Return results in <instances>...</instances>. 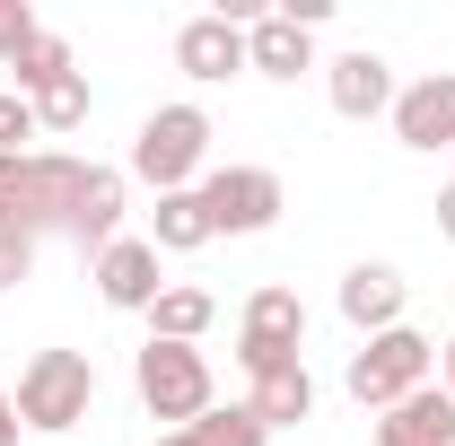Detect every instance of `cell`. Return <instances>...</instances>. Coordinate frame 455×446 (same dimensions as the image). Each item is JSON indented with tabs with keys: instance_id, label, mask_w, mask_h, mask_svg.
I'll use <instances>...</instances> for the list:
<instances>
[{
	"instance_id": "obj_1",
	"label": "cell",
	"mask_w": 455,
	"mask_h": 446,
	"mask_svg": "<svg viewBox=\"0 0 455 446\" xmlns=\"http://www.w3.org/2000/svg\"><path fill=\"white\" fill-rule=\"evenodd\" d=\"M0 227H18V236L61 227V236H79V245L106 254L123 236V175L88 167V158H61V149L0 158Z\"/></svg>"
},
{
	"instance_id": "obj_2",
	"label": "cell",
	"mask_w": 455,
	"mask_h": 446,
	"mask_svg": "<svg viewBox=\"0 0 455 446\" xmlns=\"http://www.w3.org/2000/svg\"><path fill=\"white\" fill-rule=\"evenodd\" d=\"M18 429H44V438H61V429H79L88 420V402H97V359L88 350H36L27 368H18Z\"/></svg>"
},
{
	"instance_id": "obj_3",
	"label": "cell",
	"mask_w": 455,
	"mask_h": 446,
	"mask_svg": "<svg viewBox=\"0 0 455 446\" xmlns=\"http://www.w3.org/2000/svg\"><path fill=\"white\" fill-rule=\"evenodd\" d=\"M211 167V114L202 106H158L132 131V175L158 193H193V175Z\"/></svg>"
},
{
	"instance_id": "obj_4",
	"label": "cell",
	"mask_w": 455,
	"mask_h": 446,
	"mask_svg": "<svg viewBox=\"0 0 455 446\" xmlns=\"http://www.w3.org/2000/svg\"><path fill=\"white\" fill-rule=\"evenodd\" d=\"M132 386H140V411H149V420L193 429V420L211 411V359H202L193 341H140Z\"/></svg>"
},
{
	"instance_id": "obj_5",
	"label": "cell",
	"mask_w": 455,
	"mask_h": 446,
	"mask_svg": "<svg viewBox=\"0 0 455 446\" xmlns=\"http://www.w3.org/2000/svg\"><path fill=\"white\" fill-rule=\"evenodd\" d=\"M429 368H438V341H420L411 324H395V333H377V341H359V350H350V402L395 411L403 394L429 386Z\"/></svg>"
},
{
	"instance_id": "obj_6",
	"label": "cell",
	"mask_w": 455,
	"mask_h": 446,
	"mask_svg": "<svg viewBox=\"0 0 455 446\" xmlns=\"http://www.w3.org/2000/svg\"><path fill=\"white\" fill-rule=\"evenodd\" d=\"M298 341H307L298 289H254L245 298V324H236V368L245 377H281V368H298Z\"/></svg>"
},
{
	"instance_id": "obj_7",
	"label": "cell",
	"mask_w": 455,
	"mask_h": 446,
	"mask_svg": "<svg viewBox=\"0 0 455 446\" xmlns=\"http://www.w3.org/2000/svg\"><path fill=\"white\" fill-rule=\"evenodd\" d=\"M193 193L211 211V236H254V227L281 219V175L272 167H211Z\"/></svg>"
},
{
	"instance_id": "obj_8",
	"label": "cell",
	"mask_w": 455,
	"mask_h": 446,
	"mask_svg": "<svg viewBox=\"0 0 455 446\" xmlns=\"http://www.w3.org/2000/svg\"><path fill=\"white\" fill-rule=\"evenodd\" d=\"M395 140L403 149H455V70L395 88Z\"/></svg>"
},
{
	"instance_id": "obj_9",
	"label": "cell",
	"mask_w": 455,
	"mask_h": 446,
	"mask_svg": "<svg viewBox=\"0 0 455 446\" xmlns=\"http://www.w3.org/2000/svg\"><path fill=\"white\" fill-rule=\"evenodd\" d=\"M158 289H167V280H158V245H149V236H114L106 254H97V298H106V307L149 315Z\"/></svg>"
},
{
	"instance_id": "obj_10",
	"label": "cell",
	"mask_w": 455,
	"mask_h": 446,
	"mask_svg": "<svg viewBox=\"0 0 455 446\" xmlns=\"http://www.w3.org/2000/svg\"><path fill=\"white\" fill-rule=\"evenodd\" d=\"M324 97H333V114H350V123H368V114H395V61L386 53H341L333 70H324Z\"/></svg>"
},
{
	"instance_id": "obj_11",
	"label": "cell",
	"mask_w": 455,
	"mask_h": 446,
	"mask_svg": "<svg viewBox=\"0 0 455 446\" xmlns=\"http://www.w3.org/2000/svg\"><path fill=\"white\" fill-rule=\"evenodd\" d=\"M175 70H184V79H202V88H211V79H236V70H245V27H228L220 9H211V18H193V27L175 36Z\"/></svg>"
},
{
	"instance_id": "obj_12",
	"label": "cell",
	"mask_w": 455,
	"mask_h": 446,
	"mask_svg": "<svg viewBox=\"0 0 455 446\" xmlns=\"http://www.w3.org/2000/svg\"><path fill=\"white\" fill-rule=\"evenodd\" d=\"M377 446H455V394L447 386L403 394L395 411L377 420Z\"/></svg>"
},
{
	"instance_id": "obj_13",
	"label": "cell",
	"mask_w": 455,
	"mask_h": 446,
	"mask_svg": "<svg viewBox=\"0 0 455 446\" xmlns=\"http://www.w3.org/2000/svg\"><path fill=\"white\" fill-rule=\"evenodd\" d=\"M341 324H359L368 341L403 324V272L395 263H359V272L341 280Z\"/></svg>"
},
{
	"instance_id": "obj_14",
	"label": "cell",
	"mask_w": 455,
	"mask_h": 446,
	"mask_svg": "<svg viewBox=\"0 0 455 446\" xmlns=\"http://www.w3.org/2000/svg\"><path fill=\"white\" fill-rule=\"evenodd\" d=\"M245 70H263V79H298V70H315V36L289 27L281 9H263V18L245 27Z\"/></svg>"
},
{
	"instance_id": "obj_15",
	"label": "cell",
	"mask_w": 455,
	"mask_h": 446,
	"mask_svg": "<svg viewBox=\"0 0 455 446\" xmlns=\"http://www.w3.org/2000/svg\"><path fill=\"white\" fill-rule=\"evenodd\" d=\"M211 324H220V298L211 289H158V307H149V341H193L202 350Z\"/></svg>"
},
{
	"instance_id": "obj_16",
	"label": "cell",
	"mask_w": 455,
	"mask_h": 446,
	"mask_svg": "<svg viewBox=\"0 0 455 446\" xmlns=\"http://www.w3.org/2000/svg\"><path fill=\"white\" fill-rule=\"evenodd\" d=\"M245 402H254V420H263V429H298V420L315 411V377H307V359L281 368V377H254Z\"/></svg>"
},
{
	"instance_id": "obj_17",
	"label": "cell",
	"mask_w": 455,
	"mask_h": 446,
	"mask_svg": "<svg viewBox=\"0 0 455 446\" xmlns=\"http://www.w3.org/2000/svg\"><path fill=\"white\" fill-rule=\"evenodd\" d=\"M149 245H158V254H193V245H211V211H202V193H158V211H149Z\"/></svg>"
},
{
	"instance_id": "obj_18",
	"label": "cell",
	"mask_w": 455,
	"mask_h": 446,
	"mask_svg": "<svg viewBox=\"0 0 455 446\" xmlns=\"http://www.w3.org/2000/svg\"><path fill=\"white\" fill-rule=\"evenodd\" d=\"M184 446H272V429L254 420V402H228V411L211 402V411L184 429Z\"/></svg>"
},
{
	"instance_id": "obj_19",
	"label": "cell",
	"mask_w": 455,
	"mask_h": 446,
	"mask_svg": "<svg viewBox=\"0 0 455 446\" xmlns=\"http://www.w3.org/2000/svg\"><path fill=\"white\" fill-rule=\"evenodd\" d=\"M27 106H36V123H44V131H79V123H88V106H97V97H88V70H70V79H53V88H36Z\"/></svg>"
},
{
	"instance_id": "obj_20",
	"label": "cell",
	"mask_w": 455,
	"mask_h": 446,
	"mask_svg": "<svg viewBox=\"0 0 455 446\" xmlns=\"http://www.w3.org/2000/svg\"><path fill=\"white\" fill-rule=\"evenodd\" d=\"M9 70H18V97H36V88L70 79V44H61V36H36V44H27V53L9 61Z\"/></svg>"
},
{
	"instance_id": "obj_21",
	"label": "cell",
	"mask_w": 455,
	"mask_h": 446,
	"mask_svg": "<svg viewBox=\"0 0 455 446\" xmlns=\"http://www.w3.org/2000/svg\"><path fill=\"white\" fill-rule=\"evenodd\" d=\"M44 123H36V106L18 97V88H0V158H27V140H36Z\"/></svg>"
},
{
	"instance_id": "obj_22",
	"label": "cell",
	"mask_w": 455,
	"mask_h": 446,
	"mask_svg": "<svg viewBox=\"0 0 455 446\" xmlns=\"http://www.w3.org/2000/svg\"><path fill=\"white\" fill-rule=\"evenodd\" d=\"M36 36H44V27H36V9H27V0H0V61H18Z\"/></svg>"
},
{
	"instance_id": "obj_23",
	"label": "cell",
	"mask_w": 455,
	"mask_h": 446,
	"mask_svg": "<svg viewBox=\"0 0 455 446\" xmlns=\"http://www.w3.org/2000/svg\"><path fill=\"white\" fill-rule=\"evenodd\" d=\"M27 272H36V236H18V227H0V289H18Z\"/></svg>"
},
{
	"instance_id": "obj_24",
	"label": "cell",
	"mask_w": 455,
	"mask_h": 446,
	"mask_svg": "<svg viewBox=\"0 0 455 446\" xmlns=\"http://www.w3.org/2000/svg\"><path fill=\"white\" fill-rule=\"evenodd\" d=\"M0 446H18V402L0 394Z\"/></svg>"
},
{
	"instance_id": "obj_25",
	"label": "cell",
	"mask_w": 455,
	"mask_h": 446,
	"mask_svg": "<svg viewBox=\"0 0 455 446\" xmlns=\"http://www.w3.org/2000/svg\"><path fill=\"white\" fill-rule=\"evenodd\" d=\"M438 236H455V184L438 193Z\"/></svg>"
},
{
	"instance_id": "obj_26",
	"label": "cell",
	"mask_w": 455,
	"mask_h": 446,
	"mask_svg": "<svg viewBox=\"0 0 455 446\" xmlns=\"http://www.w3.org/2000/svg\"><path fill=\"white\" fill-rule=\"evenodd\" d=\"M438 377H447V394H455V341H447V350H438Z\"/></svg>"
},
{
	"instance_id": "obj_27",
	"label": "cell",
	"mask_w": 455,
	"mask_h": 446,
	"mask_svg": "<svg viewBox=\"0 0 455 446\" xmlns=\"http://www.w3.org/2000/svg\"><path fill=\"white\" fill-rule=\"evenodd\" d=\"M149 446H184V429H167V438H149Z\"/></svg>"
}]
</instances>
